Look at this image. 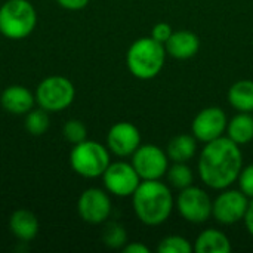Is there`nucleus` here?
I'll use <instances>...</instances> for the list:
<instances>
[{
    "label": "nucleus",
    "mask_w": 253,
    "mask_h": 253,
    "mask_svg": "<svg viewBox=\"0 0 253 253\" xmlns=\"http://www.w3.org/2000/svg\"><path fill=\"white\" fill-rule=\"evenodd\" d=\"M243 169V153L240 145L228 136L206 142L200 151L197 170L202 182L212 190L230 188Z\"/></svg>",
    "instance_id": "1"
},
{
    "label": "nucleus",
    "mask_w": 253,
    "mask_h": 253,
    "mask_svg": "<svg viewBox=\"0 0 253 253\" xmlns=\"http://www.w3.org/2000/svg\"><path fill=\"white\" fill-rule=\"evenodd\" d=\"M132 206L136 218L144 225L159 227L170 218L175 199L169 185L160 179L141 181L132 194Z\"/></svg>",
    "instance_id": "2"
},
{
    "label": "nucleus",
    "mask_w": 253,
    "mask_h": 253,
    "mask_svg": "<svg viewBox=\"0 0 253 253\" xmlns=\"http://www.w3.org/2000/svg\"><path fill=\"white\" fill-rule=\"evenodd\" d=\"M165 44L151 36L135 40L126 53V64L132 76L139 80H151L160 74L166 61Z\"/></svg>",
    "instance_id": "3"
},
{
    "label": "nucleus",
    "mask_w": 253,
    "mask_h": 253,
    "mask_svg": "<svg viewBox=\"0 0 253 253\" xmlns=\"http://www.w3.org/2000/svg\"><path fill=\"white\" fill-rule=\"evenodd\" d=\"M37 24V12L28 0H7L0 6V33L10 40L28 37Z\"/></svg>",
    "instance_id": "4"
},
{
    "label": "nucleus",
    "mask_w": 253,
    "mask_h": 253,
    "mask_svg": "<svg viewBox=\"0 0 253 253\" xmlns=\"http://www.w3.org/2000/svg\"><path fill=\"white\" fill-rule=\"evenodd\" d=\"M110 160V150L96 141H82L74 144L70 153V165L73 170L83 178L102 176Z\"/></svg>",
    "instance_id": "5"
},
{
    "label": "nucleus",
    "mask_w": 253,
    "mask_h": 253,
    "mask_svg": "<svg viewBox=\"0 0 253 253\" xmlns=\"http://www.w3.org/2000/svg\"><path fill=\"white\" fill-rule=\"evenodd\" d=\"M76 89L70 79L64 76H50L40 82L36 89V102L47 113L62 111L74 101Z\"/></svg>",
    "instance_id": "6"
},
{
    "label": "nucleus",
    "mask_w": 253,
    "mask_h": 253,
    "mask_svg": "<svg viewBox=\"0 0 253 253\" xmlns=\"http://www.w3.org/2000/svg\"><path fill=\"white\" fill-rule=\"evenodd\" d=\"M175 208L178 213L191 224H203L212 216V199L203 188L196 185L179 190L175 199Z\"/></svg>",
    "instance_id": "7"
},
{
    "label": "nucleus",
    "mask_w": 253,
    "mask_h": 253,
    "mask_svg": "<svg viewBox=\"0 0 253 253\" xmlns=\"http://www.w3.org/2000/svg\"><path fill=\"white\" fill-rule=\"evenodd\" d=\"M251 199L242 190L225 188L212 202V216L221 225H234L245 219Z\"/></svg>",
    "instance_id": "8"
},
{
    "label": "nucleus",
    "mask_w": 253,
    "mask_h": 253,
    "mask_svg": "<svg viewBox=\"0 0 253 253\" xmlns=\"http://www.w3.org/2000/svg\"><path fill=\"white\" fill-rule=\"evenodd\" d=\"M169 162L166 150L154 144H141L130 159L132 166L142 181L162 179L169 169Z\"/></svg>",
    "instance_id": "9"
},
{
    "label": "nucleus",
    "mask_w": 253,
    "mask_h": 253,
    "mask_svg": "<svg viewBox=\"0 0 253 253\" xmlns=\"http://www.w3.org/2000/svg\"><path fill=\"white\" fill-rule=\"evenodd\" d=\"M102 181L105 190L117 197H132L135 190L141 184V176L127 162L110 163L102 173Z\"/></svg>",
    "instance_id": "10"
},
{
    "label": "nucleus",
    "mask_w": 253,
    "mask_h": 253,
    "mask_svg": "<svg viewBox=\"0 0 253 253\" xmlns=\"http://www.w3.org/2000/svg\"><path fill=\"white\" fill-rule=\"evenodd\" d=\"M227 125L228 119L222 108L206 107L202 111H199L194 117L191 123V133L197 141L206 144L224 136Z\"/></svg>",
    "instance_id": "11"
},
{
    "label": "nucleus",
    "mask_w": 253,
    "mask_h": 253,
    "mask_svg": "<svg viewBox=\"0 0 253 253\" xmlns=\"http://www.w3.org/2000/svg\"><path fill=\"white\" fill-rule=\"evenodd\" d=\"M77 211L84 222L98 225L104 224L111 215V199L108 191L101 188H87L77 202Z\"/></svg>",
    "instance_id": "12"
},
{
    "label": "nucleus",
    "mask_w": 253,
    "mask_h": 253,
    "mask_svg": "<svg viewBox=\"0 0 253 253\" xmlns=\"http://www.w3.org/2000/svg\"><path fill=\"white\" fill-rule=\"evenodd\" d=\"M141 145L139 129L129 122H119L111 126L107 135V148L117 157H132Z\"/></svg>",
    "instance_id": "13"
},
{
    "label": "nucleus",
    "mask_w": 253,
    "mask_h": 253,
    "mask_svg": "<svg viewBox=\"0 0 253 253\" xmlns=\"http://www.w3.org/2000/svg\"><path fill=\"white\" fill-rule=\"evenodd\" d=\"M34 102H36V96L33 95V92L25 86H19V84L7 86L0 96L1 107L7 113L16 116L27 114L30 110L34 108Z\"/></svg>",
    "instance_id": "14"
},
{
    "label": "nucleus",
    "mask_w": 253,
    "mask_h": 253,
    "mask_svg": "<svg viewBox=\"0 0 253 253\" xmlns=\"http://www.w3.org/2000/svg\"><path fill=\"white\" fill-rule=\"evenodd\" d=\"M166 53L175 59H190L200 49V39L197 34L188 30L173 31L169 40L165 43Z\"/></svg>",
    "instance_id": "15"
},
{
    "label": "nucleus",
    "mask_w": 253,
    "mask_h": 253,
    "mask_svg": "<svg viewBox=\"0 0 253 253\" xmlns=\"http://www.w3.org/2000/svg\"><path fill=\"white\" fill-rule=\"evenodd\" d=\"M9 228L16 239L22 242H30L39 233V221L33 212L19 209L12 213L9 219Z\"/></svg>",
    "instance_id": "16"
},
{
    "label": "nucleus",
    "mask_w": 253,
    "mask_h": 253,
    "mask_svg": "<svg viewBox=\"0 0 253 253\" xmlns=\"http://www.w3.org/2000/svg\"><path fill=\"white\" fill-rule=\"evenodd\" d=\"M194 251L197 253H230L231 242L225 233L216 228H208L196 239Z\"/></svg>",
    "instance_id": "17"
},
{
    "label": "nucleus",
    "mask_w": 253,
    "mask_h": 253,
    "mask_svg": "<svg viewBox=\"0 0 253 253\" xmlns=\"http://www.w3.org/2000/svg\"><path fill=\"white\" fill-rule=\"evenodd\" d=\"M197 153V139L191 133H181L173 136L166 147V154L170 162L188 163Z\"/></svg>",
    "instance_id": "18"
},
{
    "label": "nucleus",
    "mask_w": 253,
    "mask_h": 253,
    "mask_svg": "<svg viewBox=\"0 0 253 253\" xmlns=\"http://www.w3.org/2000/svg\"><path fill=\"white\" fill-rule=\"evenodd\" d=\"M227 136L237 145H245L253 141L252 113H239L227 125Z\"/></svg>",
    "instance_id": "19"
},
{
    "label": "nucleus",
    "mask_w": 253,
    "mask_h": 253,
    "mask_svg": "<svg viewBox=\"0 0 253 253\" xmlns=\"http://www.w3.org/2000/svg\"><path fill=\"white\" fill-rule=\"evenodd\" d=\"M228 102L239 113H253V80H239L228 90Z\"/></svg>",
    "instance_id": "20"
},
{
    "label": "nucleus",
    "mask_w": 253,
    "mask_h": 253,
    "mask_svg": "<svg viewBox=\"0 0 253 253\" xmlns=\"http://www.w3.org/2000/svg\"><path fill=\"white\" fill-rule=\"evenodd\" d=\"M166 176H168L169 184L178 190H184L193 185L194 182V173L191 168L187 163H181V162H173V165L169 166Z\"/></svg>",
    "instance_id": "21"
},
{
    "label": "nucleus",
    "mask_w": 253,
    "mask_h": 253,
    "mask_svg": "<svg viewBox=\"0 0 253 253\" xmlns=\"http://www.w3.org/2000/svg\"><path fill=\"white\" fill-rule=\"evenodd\" d=\"M25 129L30 135L40 136L49 129V116L47 111L40 108H33L25 116Z\"/></svg>",
    "instance_id": "22"
},
{
    "label": "nucleus",
    "mask_w": 253,
    "mask_h": 253,
    "mask_svg": "<svg viewBox=\"0 0 253 253\" xmlns=\"http://www.w3.org/2000/svg\"><path fill=\"white\" fill-rule=\"evenodd\" d=\"M102 242L110 249H123L127 243V233L119 222H108L102 231Z\"/></svg>",
    "instance_id": "23"
},
{
    "label": "nucleus",
    "mask_w": 253,
    "mask_h": 253,
    "mask_svg": "<svg viewBox=\"0 0 253 253\" xmlns=\"http://www.w3.org/2000/svg\"><path fill=\"white\" fill-rule=\"evenodd\" d=\"M194 251V246L191 242L182 236H166L162 239V242L157 245L159 253H191Z\"/></svg>",
    "instance_id": "24"
},
{
    "label": "nucleus",
    "mask_w": 253,
    "mask_h": 253,
    "mask_svg": "<svg viewBox=\"0 0 253 253\" xmlns=\"http://www.w3.org/2000/svg\"><path fill=\"white\" fill-rule=\"evenodd\" d=\"M62 133H64V138L71 142V144H79L82 141L86 139L87 136V129L86 126L80 122V120H68L65 125H64V129H62Z\"/></svg>",
    "instance_id": "25"
},
{
    "label": "nucleus",
    "mask_w": 253,
    "mask_h": 253,
    "mask_svg": "<svg viewBox=\"0 0 253 253\" xmlns=\"http://www.w3.org/2000/svg\"><path fill=\"white\" fill-rule=\"evenodd\" d=\"M239 190H242L249 199H253V163L243 168L237 178Z\"/></svg>",
    "instance_id": "26"
},
{
    "label": "nucleus",
    "mask_w": 253,
    "mask_h": 253,
    "mask_svg": "<svg viewBox=\"0 0 253 253\" xmlns=\"http://www.w3.org/2000/svg\"><path fill=\"white\" fill-rule=\"evenodd\" d=\"M172 33H173V30H172V25H170V24H168V22H159V24H156V25L153 27V30H151V37H153L156 42L165 44V43L169 40V37L172 36Z\"/></svg>",
    "instance_id": "27"
},
{
    "label": "nucleus",
    "mask_w": 253,
    "mask_h": 253,
    "mask_svg": "<svg viewBox=\"0 0 253 253\" xmlns=\"http://www.w3.org/2000/svg\"><path fill=\"white\" fill-rule=\"evenodd\" d=\"M59 6L68 10H80L87 6L89 0H56Z\"/></svg>",
    "instance_id": "28"
},
{
    "label": "nucleus",
    "mask_w": 253,
    "mask_h": 253,
    "mask_svg": "<svg viewBox=\"0 0 253 253\" xmlns=\"http://www.w3.org/2000/svg\"><path fill=\"white\" fill-rule=\"evenodd\" d=\"M123 252L125 253H150V248L141 242H132V243H126L123 246Z\"/></svg>",
    "instance_id": "29"
},
{
    "label": "nucleus",
    "mask_w": 253,
    "mask_h": 253,
    "mask_svg": "<svg viewBox=\"0 0 253 253\" xmlns=\"http://www.w3.org/2000/svg\"><path fill=\"white\" fill-rule=\"evenodd\" d=\"M243 221H245L248 233L253 237V199H251V202H249V208H248V212H246V216Z\"/></svg>",
    "instance_id": "30"
}]
</instances>
